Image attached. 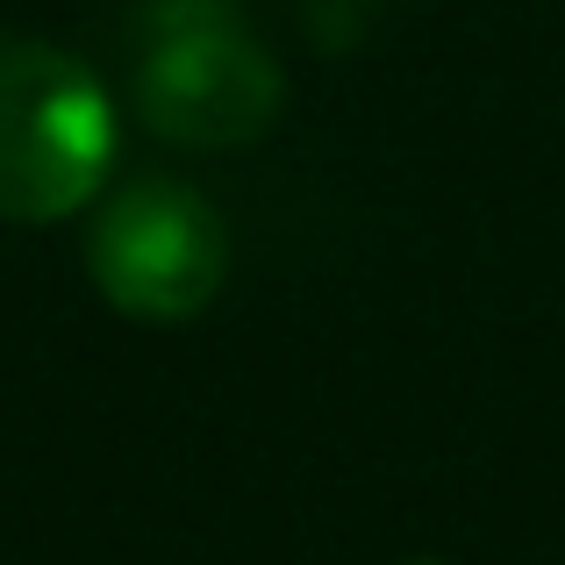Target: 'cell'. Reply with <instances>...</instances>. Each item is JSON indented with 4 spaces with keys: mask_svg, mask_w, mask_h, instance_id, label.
I'll return each instance as SVG.
<instances>
[{
    "mask_svg": "<svg viewBox=\"0 0 565 565\" xmlns=\"http://www.w3.org/2000/svg\"><path fill=\"white\" fill-rule=\"evenodd\" d=\"M408 565H437V558H408Z\"/></svg>",
    "mask_w": 565,
    "mask_h": 565,
    "instance_id": "5b68a950",
    "label": "cell"
},
{
    "mask_svg": "<svg viewBox=\"0 0 565 565\" xmlns=\"http://www.w3.org/2000/svg\"><path fill=\"white\" fill-rule=\"evenodd\" d=\"M115 166V100L72 51L0 29V222H65Z\"/></svg>",
    "mask_w": 565,
    "mask_h": 565,
    "instance_id": "7a4b0ae2",
    "label": "cell"
},
{
    "mask_svg": "<svg viewBox=\"0 0 565 565\" xmlns=\"http://www.w3.org/2000/svg\"><path fill=\"white\" fill-rule=\"evenodd\" d=\"M129 100L143 129L186 151H236L279 122L287 72L236 0H143Z\"/></svg>",
    "mask_w": 565,
    "mask_h": 565,
    "instance_id": "6da1fadb",
    "label": "cell"
},
{
    "mask_svg": "<svg viewBox=\"0 0 565 565\" xmlns=\"http://www.w3.org/2000/svg\"><path fill=\"white\" fill-rule=\"evenodd\" d=\"M86 273L100 301L137 322H186L222 294L230 230L180 180H137L108 193L86 230Z\"/></svg>",
    "mask_w": 565,
    "mask_h": 565,
    "instance_id": "3957f363",
    "label": "cell"
},
{
    "mask_svg": "<svg viewBox=\"0 0 565 565\" xmlns=\"http://www.w3.org/2000/svg\"><path fill=\"white\" fill-rule=\"evenodd\" d=\"M380 8L386 0H301V22H308V36H316L322 51H359Z\"/></svg>",
    "mask_w": 565,
    "mask_h": 565,
    "instance_id": "277c9868",
    "label": "cell"
}]
</instances>
